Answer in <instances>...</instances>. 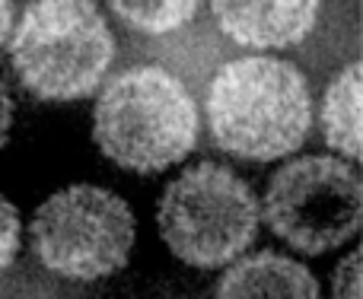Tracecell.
<instances>
[{
    "label": "cell",
    "mask_w": 363,
    "mask_h": 299,
    "mask_svg": "<svg viewBox=\"0 0 363 299\" xmlns=\"http://www.w3.org/2000/svg\"><path fill=\"white\" fill-rule=\"evenodd\" d=\"M309 89L303 74L277 57H242L213 77L207 121L220 150L239 159H281L309 131Z\"/></svg>",
    "instance_id": "cell-1"
},
{
    "label": "cell",
    "mask_w": 363,
    "mask_h": 299,
    "mask_svg": "<svg viewBox=\"0 0 363 299\" xmlns=\"http://www.w3.org/2000/svg\"><path fill=\"white\" fill-rule=\"evenodd\" d=\"M93 137L121 169L150 175L185 159L198 137V108L188 89L163 67L118 74L93 112Z\"/></svg>",
    "instance_id": "cell-2"
},
{
    "label": "cell",
    "mask_w": 363,
    "mask_h": 299,
    "mask_svg": "<svg viewBox=\"0 0 363 299\" xmlns=\"http://www.w3.org/2000/svg\"><path fill=\"white\" fill-rule=\"evenodd\" d=\"M112 57V32L96 4H32L10 38V61L19 83L45 102L89 96Z\"/></svg>",
    "instance_id": "cell-3"
},
{
    "label": "cell",
    "mask_w": 363,
    "mask_h": 299,
    "mask_svg": "<svg viewBox=\"0 0 363 299\" xmlns=\"http://www.w3.org/2000/svg\"><path fill=\"white\" fill-rule=\"evenodd\" d=\"M255 191L230 166L198 162L160 198L157 223L172 255L194 268L230 264L252 245L258 230Z\"/></svg>",
    "instance_id": "cell-4"
},
{
    "label": "cell",
    "mask_w": 363,
    "mask_h": 299,
    "mask_svg": "<svg viewBox=\"0 0 363 299\" xmlns=\"http://www.w3.org/2000/svg\"><path fill=\"white\" fill-rule=\"evenodd\" d=\"M134 213L99 185H70L51 194L32 220V245L42 264L67 281H99L128 264Z\"/></svg>",
    "instance_id": "cell-5"
},
{
    "label": "cell",
    "mask_w": 363,
    "mask_h": 299,
    "mask_svg": "<svg viewBox=\"0 0 363 299\" xmlns=\"http://www.w3.org/2000/svg\"><path fill=\"white\" fill-rule=\"evenodd\" d=\"M363 188L351 162L303 156L277 169L264 194L268 226L303 255L338 249L357 232Z\"/></svg>",
    "instance_id": "cell-6"
},
{
    "label": "cell",
    "mask_w": 363,
    "mask_h": 299,
    "mask_svg": "<svg viewBox=\"0 0 363 299\" xmlns=\"http://www.w3.org/2000/svg\"><path fill=\"white\" fill-rule=\"evenodd\" d=\"M220 29L249 48H287L315 26V4H213Z\"/></svg>",
    "instance_id": "cell-7"
},
{
    "label": "cell",
    "mask_w": 363,
    "mask_h": 299,
    "mask_svg": "<svg viewBox=\"0 0 363 299\" xmlns=\"http://www.w3.org/2000/svg\"><path fill=\"white\" fill-rule=\"evenodd\" d=\"M217 299H322L306 264L277 252L239 258L223 274Z\"/></svg>",
    "instance_id": "cell-8"
},
{
    "label": "cell",
    "mask_w": 363,
    "mask_h": 299,
    "mask_svg": "<svg viewBox=\"0 0 363 299\" xmlns=\"http://www.w3.org/2000/svg\"><path fill=\"white\" fill-rule=\"evenodd\" d=\"M322 128L332 150L347 159L360 156V64L351 61L325 89Z\"/></svg>",
    "instance_id": "cell-9"
},
{
    "label": "cell",
    "mask_w": 363,
    "mask_h": 299,
    "mask_svg": "<svg viewBox=\"0 0 363 299\" xmlns=\"http://www.w3.org/2000/svg\"><path fill=\"white\" fill-rule=\"evenodd\" d=\"M112 10L118 13L125 23H131L134 29L144 32H172L179 26H185L188 19H194L198 4H112Z\"/></svg>",
    "instance_id": "cell-10"
},
{
    "label": "cell",
    "mask_w": 363,
    "mask_h": 299,
    "mask_svg": "<svg viewBox=\"0 0 363 299\" xmlns=\"http://www.w3.org/2000/svg\"><path fill=\"white\" fill-rule=\"evenodd\" d=\"M19 252V213L10 201L0 194V271L13 264Z\"/></svg>",
    "instance_id": "cell-11"
},
{
    "label": "cell",
    "mask_w": 363,
    "mask_h": 299,
    "mask_svg": "<svg viewBox=\"0 0 363 299\" xmlns=\"http://www.w3.org/2000/svg\"><path fill=\"white\" fill-rule=\"evenodd\" d=\"M335 299H360V252H351L335 271Z\"/></svg>",
    "instance_id": "cell-12"
},
{
    "label": "cell",
    "mask_w": 363,
    "mask_h": 299,
    "mask_svg": "<svg viewBox=\"0 0 363 299\" xmlns=\"http://www.w3.org/2000/svg\"><path fill=\"white\" fill-rule=\"evenodd\" d=\"M10 128H13V99H10V93H6L4 80H0V147L10 137Z\"/></svg>",
    "instance_id": "cell-13"
},
{
    "label": "cell",
    "mask_w": 363,
    "mask_h": 299,
    "mask_svg": "<svg viewBox=\"0 0 363 299\" xmlns=\"http://www.w3.org/2000/svg\"><path fill=\"white\" fill-rule=\"evenodd\" d=\"M10 26H13V6L0 4V45H4V38L10 35Z\"/></svg>",
    "instance_id": "cell-14"
}]
</instances>
